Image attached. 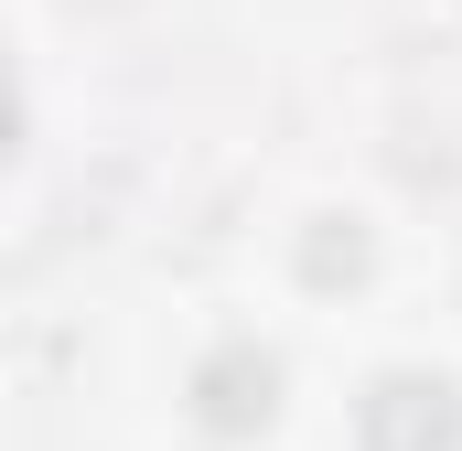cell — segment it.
I'll return each instance as SVG.
<instances>
[{"label":"cell","instance_id":"6da1fadb","mask_svg":"<svg viewBox=\"0 0 462 451\" xmlns=\"http://www.w3.org/2000/svg\"><path fill=\"white\" fill-rule=\"evenodd\" d=\"M355 441L365 451H462V387L452 376H420V365L376 376L355 398Z\"/></svg>","mask_w":462,"mask_h":451},{"label":"cell","instance_id":"7a4b0ae2","mask_svg":"<svg viewBox=\"0 0 462 451\" xmlns=\"http://www.w3.org/2000/svg\"><path fill=\"white\" fill-rule=\"evenodd\" d=\"M194 419L216 430V441H247V430H269L280 419V354L269 344H216L205 365H194Z\"/></svg>","mask_w":462,"mask_h":451},{"label":"cell","instance_id":"3957f363","mask_svg":"<svg viewBox=\"0 0 462 451\" xmlns=\"http://www.w3.org/2000/svg\"><path fill=\"white\" fill-rule=\"evenodd\" d=\"M301 280H312V290H334V280H365V236H355L345 216H323L312 236H301Z\"/></svg>","mask_w":462,"mask_h":451}]
</instances>
